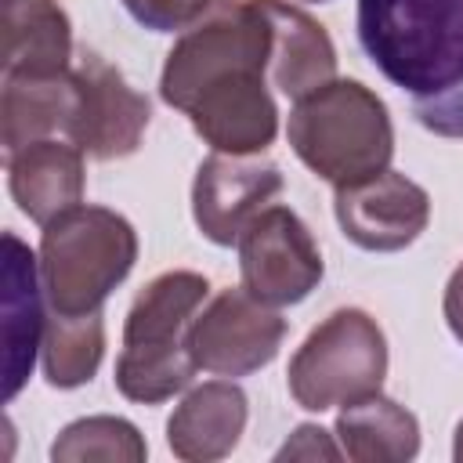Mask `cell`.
I'll use <instances>...</instances> for the list:
<instances>
[{
  "instance_id": "1",
  "label": "cell",
  "mask_w": 463,
  "mask_h": 463,
  "mask_svg": "<svg viewBox=\"0 0 463 463\" xmlns=\"http://www.w3.org/2000/svg\"><path fill=\"white\" fill-rule=\"evenodd\" d=\"M358 43L427 130L463 137V0H358Z\"/></svg>"
},
{
  "instance_id": "2",
  "label": "cell",
  "mask_w": 463,
  "mask_h": 463,
  "mask_svg": "<svg viewBox=\"0 0 463 463\" xmlns=\"http://www.w3.org/2000/svg\"><path fill=\"white\" fill-rule=\"evenodd\" d=\"M210 282L199 271L174 268L156 275L134 297L123 322V351L116 358V391L141 405H159L181 394L199 373L188 333Z\"/></svg>"
},
{
  "instance_id": "3",
  "label": "cell",
  "mask_w": 463,
  "mask_h": 463,
  "mask_svg": "<svg viewBox=\"0 0 463 463\" xmlns=\"http://www.w3.org/2000/svg\"><path fill=\"white\" fill-rule=\"evenodd\" d=\"M286 137L297 159L333 188L387 170L394 156L391 112L358 80H329L293 101Z\"/></svg>"
},
{
  "instance_id": "4",
  "label": "cell",
  "mask_w": 463,
  "mask_h": 463,
  "mask_svg": "<svg viewBox=\"0 0 463 463\" xmlns=\"http://www.w3.org/2000/svg\"><path fill=\"white\" fill-rule=\"evenodd\" d=\"M137 260V235L130 221L109 206H72L43 224L40 282L47 311L94 315L109 293L130 275Z\"/></svg>"
},
{
  "instance_id": "5",
  "label": "cell",
  "mask_w": 463,
  "mask_h": 463,
  "mask_svg": "<svg viewBox=\"0 0 463 463\" xmlns=\"http://www.w3.org/2000/svg\"><path fill=\"white\" fill-rule=\"evenodd\" d=\"M387 336L362 307H336L293 351L286 383L300 409L326 412L351 405L383 387Z\"/></svg>"
},
{
  "instance_id": "6",
  "label": "cell",
  "mask_w": 463,
  "mask_h": 463,
  "mask_svg": "<svg viewBox=\"0 0 463 463\" xmlns=\"http://www.w3.org/2000/svg\"><path fill=\"white\" fill-rule=\"evenodd\" d=\"M235 250L242 289L271 307L300 304L326 275L311 228L282 203L264 206L239 235Z\"/></svg>"
},
{
  "instance_id": "7",
  "label": "cell",
  "mask_w": 463,
  "mask_h": 463,
  "mask_svg": "<svg viewBox=\"0 0 463 463\" xmlns=\"http://www.w3.org/2000/svg\"><path fill=\"white\" fill-rule=\"evenodd\" d=\"M282 340H286V318L279 315V307L257 300L242 286L206 297L188 333L195 365L203 373L232 376V380L271 365Z\"/></svg>"
},
{
  "instance_id": "8",
  "label": "cell",
  "mask_w": 463,
  "mask_h": 463,
  "mask_svg": "<svg viewBox=\"0 0 463 463\" xmlns=\"http://www.w3.org/2000/svg\"><path fill=\"white\" fill-rule=\"evenodd\" d=\"M268 65L246 61L206 80L181 109L192 130L228 156H260L279 134V105L268 90Z\"/></svg>"
},
{
  "instance_id": "9",
  "label": "cell",
  "mask_w": 463,
  "mask_h": 463,
  "mask_svg": "<svg viewBox=\"0 0 463 463\" xmlns=\"http://www.w3.org/2000/svg\"><path fill=\"white\" fill-rule=\"evenodd\" d=\"M333 213L347 242L369 253H398L412 246L430 221V195L398 170H380L365 181L340 184Z\"/></svg>"
},
{
  "instance_id": "10",
  "label": "cell",
  "mask_w": 463,
  "mask_h": 463,
  "mask_svg": "<svg viewBox=\"0 0 463 463\" xmlns=\"http://www.w3.org/2000/svg\"><path fill=\"white\" fill-rule=\"evenodd\" d=\"M282 192V170L264 156L210 152L192 181V217L203 239L213 246H235L246 224L275 203Z\"/></svg>"
},
{
  "instance_id": "11",
  "label": "cell",
  "mask_w": 463,
  "mask_h": 463,
  "mask_svg": "<svg viewBox=\"0 0 463 463\" xmlns=\"http://www.w3.org/2000/svg\"><path fill=\"white\" fill-rule=\"evenodd\" d=\"M76 76H80V109L65 137L83 156L101 159V163L137 152L148 130V119H152L148 98L134 90L123 80V72L94 51L80 58Z\"/></svg>"
},
{
  "instance_id": "12",
  "label": "cell",
  "mask_w": 463,
  "mask_h": 463,
  "mask_svg": "<svg viewBox=\"0 0 463 463\" xmlns=\"http://www.w3.org/2000/svg\"><path fill=\"white\" fill-rule=\"evenodd\" d=\"M43 300L36 253L14 232H4V402L18 398L43 347Z\"/></svg>"
},
{
  "instance_id": "13",
  "label": "cell",
  "mask_w": 463,
  "mask_h": 463,
  "mask_svg": "<svg viewBox=\"0 0 463 463\" xmlns=\"http://www.w3.org/2000/svg\"><path fill=\"white\" fill-rule=\"evenodd\" d=\"M7 188L18 210L40 228L83 203L87 166L72 141L43 137L7 152Z\"/></svg>"
},
{
  "instance_id": "14",
  "label": "cell",
  "mask_w": 463,
  "mask_h": 463,
  "mask_svg": "<svg viewBox=\"0 0 463 463\" xmlns=\"http://www.w3.org/2000/svg\"><path fill=\"white\" fill-rule=\"evenodd\" d=\"M250 420L246 391L228 380H206L192 387L166 420V445L184 463H210L224 459Z\"/></svg>"
},
{
  "instance_id": "15",
  "label": "cell",
  "mask_w": 463,
  "mask_h": 463,
  "mask_svg": "<svg viewBox=\"0 0 463 463\" xmlns=\"http://www.w3.org/2000/svg\"><path fill=\"white\" fill-rule=\"evenodd\" d=\"M80 109V76L65 72H11L0 90V141L4 152L69 134Z\"/></svg>"
},
{
  "instance_id": "16",
  "label": "cell",
  "mask_w": 463,
  "mask_h": 463,
  "mask_svg": "<svg viewBox=\"0 0 463 463\" xmlns=\"http://www.w3.org/2000/svg\"><path fill=\"white\" fill-rule=\"evenodd\" d=\"M271 22V83L300 101L322 83L336 80V47L329 33L297 4L260 0Z\"/></svg>"
},
{
  "instance_id": "17",
  "label": "cell",
  "mask_w": 463,
  "mask_h": 463,
  "mask_svg": "<svg viewBox=\"0 0 463 463\" xmlns=\"http://www.w3.org/2000/svg\"><path fill=\"white\" fill-rule=\"evenodd\" d=\"M72 25L58 0H4V76L65 72Z\"/></svg>"
},
{
  "instance_id": "18",
  "label": "cell",
  "mask_w": 463,
  "mask_h": 463,
  "mask_svg": "<svg viewBox=\"0 0 463 463\" xmlns=\"http://www.w3.org/2000/svg\"><path fill=\"white\" fill-rule=\"evenodd\" d=\"M336 438L354 463H405L420 452V420L383 391L340 405Z\"/></svg>"
},
{
  "instance_id": "19",
  "label": "cell",
  "mask_w": 463,
  "mask_h": 463,
  "mask_svg": "<svg viewBox=\"0 0 463 463\" xmlns=\"http://www.w3.org/2000/svg\"><path fill=\"white\" fill-rule=\"evenodd\" d=\"M105 354V322L101 311L94 315H54L47 311L43 326V376L58 391H72L94 380Z\"/></svg>"
},
{
  "instance_id": "20",
  "label": "cell",
  "mask_w": 463,
  "mask_h": 463,
  "mask_svg": "<svg viewBox=\"0 0 463 463\" xmlns=\"http://www.w3.org/2000/svg\"><path fill=\"white\" fill-rule=\"evenodd\" d=\"M148 445L141 430L123 416H83L61 427L51 445L54 463H90V459H116V463H141Z\"/></svg>"
},
{
  "instance_id": "21",
  "label": "cell",
  "mask_w": 463,
  "mask_h": 463,
  "mask_svg": "<svg viewBox=\"0 0 463 463\" xmlns=\"http://www.w3.org/2000/svg\"><path fill=\"white\" fill-rule=\"evenodd\" d=\"M127 7V14L152 29V33H181L188 29L213 0H119Z\"/></svg>"
},
{
  "instance_id": "22",
  "label": "cell",
  "mask_w": 463,
  "mask_h": 463,
  "mask_svg": "<svg viewBox=\"0 0 463 463\" xmlns=\"http://www.w3.org/2000/svg\"><path fill=\"white\" fill-rule=\"evenodd\" d=\"M340 456H344V449L318 423H300L275 452V459H340Z\"/></svg>"
},
{
  "instance_id": "23",
  "label": "cell",
  "mask_w": 463,
  "mask_h": 463,
  "mask_svg": "<svg viewBox=\"0 0 463 463\" xmlns=\"http://www.w3.org/2000/svg\"><path fill=\"white\" fill-rule=\"evenodd\" d=\"M441 311H445V322L452 329V336L463 344V264L449 275V286H445V300H441Z\"/></svg>"
},
{
  "instance_id": "24",
  "label": "cell",
  "mask_w": 463,
  "mask_h": 463,
  "mask_svg": "<svg viewBox=\"0 0 463 463\" xmlns=\"http://www.w3.org/2000/svg\"><path fill=\"white\" fill-rule=\"evenodd\" d=\"M452 459L463 463V420L456 423V438H452Z\"/></svg>"
},
{
  "instance_id": "25",
  "label": "cell",
  "mask_w": 463,
  "mask_h": 463,
  "mask_svg": "<svg viewBox=\"0 0 463 463\" xmlns=\"http://www.w3.org/2000/svg\"><path fill=\"white\" fill-rule=\"evenodd\" d=\"M304 4H329V0H304Z\"/></svg>"
}]
</instances>
